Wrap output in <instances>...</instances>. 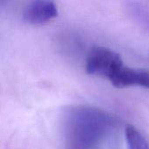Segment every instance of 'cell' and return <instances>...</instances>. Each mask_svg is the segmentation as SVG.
<instances>
[{
  "mask_svg": "<svg viewBox=\"0 0 149 149\" xmlns=\"http://www.w3.org/2000/svg\"><path fill=\"white\" fill-rule=\"evenodd\" d=\"M116 119L101 109L75 107L66 114L65 138L70 149H98L111 135Z\"/></svg>",
  "mask_w": 149,
  "mask_h": 149,
  "instance_id": "cell-1",
  "label": "cell"
},
{
  "mask_svg": "<svg viewBox=\"0 0 149 149\" xmlns=\"http://www.w3.org/2000/svg\"><path fill=\"white\" fill-rule=\"evenodd\" d=\"M123 66L122 58L117 52L105 47H95L88 54L86 69L91 75L110 80Z\"/></svg>",
  "mask_w": 149,
  "mask_h": 149,
  "instance_id": "cell-2",
  "label": "cell"
},
{
  "mask_svg": "<svg viewBox=\"0 0 149 149\" xmlns=\"http://www.w3.org/2000/svg\"><path fill=\"white\" fill-rule=\"evenodd\" d=\"M58 8L52 1H32L26 4L22 12L23 20L31 24L46 23L58 16Z\"/></svg>",
  "mask_w": 149,
  "mask_h": 149,
  "instance_id": "cell-3",
  "label": "cell"
},
{
  "mask_svg": "<svg viewBox=\"0 0 149 149\" xmlns=\"http://www.w3.org/2000/svg\"><path fill=\"white\" fill-rule=\"evenodd\" d=\"M109 81L118 88L128 86H142L149 88V72L124 65Z\"/></svg>",
  "mask_w": 149,
  "mask_h": 149,
  "instance_id": "cell-4",
  "label": "cell"
},
{
  "mask_svg": "<svg viewBox=\"0 0 149 149\" xmlns=\"http://www.w3.org/2000/svg\"><path fill=\"white\" fill-rule=\"evenodd\" d=\"M127 149H149L148 142L142 134L134 127H127L126 129Z\"/></svg>",
  "mask_w": 149,
  "mask_h": 149,
  "instance_id": "cell-5",
  "label": "cell"
}]
</instances>
